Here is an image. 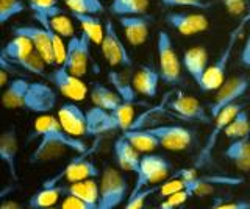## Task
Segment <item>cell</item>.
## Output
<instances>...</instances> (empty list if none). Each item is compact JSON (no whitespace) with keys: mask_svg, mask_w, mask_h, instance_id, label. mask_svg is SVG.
I'll return each instance as SVG.
<instances>
[{"mask_svg":"<svg viewBox=\"0 0 250 209\" xmlns=\"http://www.w3.org/2000/svg\"><path fill=\"white\" fill-rule=\"evenodd\" d=\"M33 137H39V142L28 158L31 164L52 162L62 158L67 152L84 153L89 149L82 139L67 134L57 115L52 114H41L35 119L33 133L30 134V139Z\"/></svg>","mask_w":250,"mask_h":209,"instance_id":"6da1fadb","label":"cell"},{"mask_svg":"<svg viewBox=\"0 0 250 209\" xmlns=\"http://www.w3.org/2000/svg\"><path fill=\"white\" fill-rule=\"evenodd\" d=\"M249 24H250V10L242 18H239L238 25L231 30L229 38H227L225 47L221 50V53H219V57L216 58L214 63L211 66H208L207 72H205V75H203V78H202V81L199 84L200 91L213 92V91H217L224 84L227 67H229V63H230V59L233 57L234 45L238 44V41L242 38V35H244Z\"/></svg>","mask_w":250,"mask_h":209,"instance_id":"7a4b0ae2","label":"cell"},{"mask_svg":"<svg viewBox=\"0 0 250 209\" xmlns=\"http://www.w3.org/2000/svg\"><path fill=\"white\" fill-rule=\"evenodd\" d=\"M100 144V137L94 139V144L89 147L84 153H77V156L69 161V164L55 175L50 180L44 181L42 186H58L61 184V180H66L67 183H78V181H84V180H91V178H96L100 175V170L97 166L89 159L91 154L94 152H97V147Z\"/></svg>","mask_w":250,"mask_h":209,"instance_id":"3957f363","label":"cell"},{"mask_svg":"<svg viewBox=\"0 0 250 209\" xmlns=\"http://www.w3.org/2000/svg\"><path fill=\"white\" fill-rule=\"evenodd\" d=\"M130 186L121 170L105 167L100 180V195L97 209H116L130 197Z\"/></svg>","mask_w":250,"mask_h":209,"instance_id":"277c9868","label":"cell"},{"mask_svg":"<svg viewBox=\"0 0 250 209\" xmlns=\"http://www.w3.org/2000/svg\"><path fill=\"white\" fill-rule=\"evenodd\" d=\"M156 53H158V64L161 81L167 86H177L182 81V61H180L172 38L167 32H158L156 36Z\"/></svg>","mask_w":250,"mask_h":209,"instance_id":"5b68a950","label":"cell"},{"mask_svg":"<svg viewBox=\"0 0 250 209\" xmlns=\"http://www.w3.org/2000/svg\"><path fill=\"white\" fill-rule=\"evenodd\" d=\"M242 110H244V105L234 103L231 106H227L225 110H222L217 114V117H214L213 130H211V133L208 134L205 144H203L202 150L197 154V158L194 159V164H192L194 169H197V170L205 169L211 164V162H213V152L217 145L219 137H221V134L225 133V128L229 127V123L234 119V115Z\"/></svg>","mask_w":250,"mask_h":209,"instance_id":"8992f818","label":"cell"},{"mask_svg":"<svg viewBox=\"0 0 250 209\" xmlns=\"http://www.w3.org/2000/svg\"><path fill=\"white\" fill-rule=\"evenodd\" d=\"M170 170H172L170 161L161 156V154H155V153L143 154V158H141V162H139V169L135 173L136 181L130 192V195L148 188L150 184L167 180Z\"/></svg>","mask_w":250,"mask_h":209,"instance_id":"52a82bcc","label":"cell"},{"mask_svg":"<svg viewBox=\"0 0 250 209\" xmlns=\"http://www.w3.org/2000/svg\"><path fill=\"white\" fill-rule=\"evenodd\" d=\"M250 88V76L249 75H234L230 76L229 80H225L221 88L216 91L214 100L209 103L208 110L211 117H217V114L227 106H231L238 103L241 97L246 95V92Z\"/></svg>","mask_w":250,"mask_h":209,"instance_id":"ba28073f","label":"cell"},{"mask_svg":"<svg viewBox=\"0 0 250 209\" xmlns=\"http://www.w3.org/2000/svg\"><path fill=\"white\" fill-rule=\"evenodd\" d=\"M91 39L83 32L80 35H74L67 39V57L66 69L75 76H84L89 72L91 63Z\"/></svg>","mask_w":250,"mask_h":209,"instance_id":"9c48e42d","label":"cell"},{"mask_svg":"<svg viewBox=\"0 0 250 209\" xmlns=\"http://www.w3.org/2000/svg\"><path fill=\"white\" fill-rule=\"evenodd\" d=\"M102 55L111 67H131L133 58L122 42L111 19L105 20V36L100 44Z\"/></svg>","mask_w":250,"mask_h":209,"instance_id":"30bf717a","label":"cell"},{"mask_svg":"<svg viewBox=\"0 0 250 209\" xmlns=\"http://www.w3.org/2000/svg\"><path fill=\"white\" fill-rule=\"evenodd\" d=\"M45 78L60 91V94L72 102H83L88 95V86L82 81L80 76L70 74L64 64L57 66L50 74L45 75Z\"/></svg>","mask_w":250,"mask_h":209,"instance_id":"8fae6325","label":"cell"},{"mask_svg":"<svg viewBox=\"0 0 250 209\" xmlns=\"http://www.w3.org/2000/svg\"><path fill=\"white\" fill-rule=\"evenodd\" d=\"M58 103V94L50 84L44 81L30 83L25 97V110L36 114H49Z\"/></svg>","mask_w":250,"mask_h":209,"instance_id":"7c38bea8","label":"cell"},{"mask_svg":"<svg viewBox=\"0 0 250 209\" xmlns=\"http://www.w3.org/2000/svg\"><path fill=\"white\" fill-rule=\"evenodd\" d=\"M148 130L158 137L160 145L163 149L170 152H183L189 149L194 141L192 131L182 125H160Z\"/></svg>","mask_w":250,"mask_h":209,"instance_id":"4fadbf2b","label":"cell"},{"mask_svg":"<svg viewBox=\"0 0 250 209\" xmlns=\"http://www.w3.org/2000/svg\"><path fill=\"white\" fill-rule=\"evenodd\" d=\"M166 24L183 36H192L207 32L209 20L202 13H185V11H169L164 16Z\"/></svg>","mask_w":250,"mask_h":209,"instance_id":"5bb4252c","label":"cell"},{"mask_svg":"<svg viewBox=\"0 0 250 209\" xmlns=\"http://www.w3.org/2000/svg\"><path fill=\"white\" fill-rule=\"evenodd\" d=\"M167 108L188 120H194L200 123L213 122V117H211L209 113H207L205 106L200 105V102L195 97L186 95L183 92H177V95L172 100H169Z\"/></svg>","mask_w":250,"mask_h":209,"instance_id":"9a60e30c","label":"cell"},{"mask_svg":"<svg viewBox=\"0 0 250 209\" xmlns=\"http://www.w3.org/2000/svg\"><path fill=\"white\" fill-rule=\"evenodd\" d=\"M13 35L28 38V39L33 42L35 50L45 59V63L49 66H57L50 35L42 25H39V24L38 25H19L13 30Z\"/></svg>","mask_w":250,"mask_h":209,"instance_id":"2e32d148","label":"cell"},{"mask_svg":"<svg viewBox=\"0 0 250 209\" xmlns=\"http://www.w3.org/2000/svg\"><path fill=\"white\" fill-rule=\"evenodd\" d=\"M57 117L61 123L62 130L74 137L88 136V120H86V111L75 103H64L60 110Z\"/></svg>","mask_w":250,"mask_h":209,"instance_id":"e0dca14e","label":"cell"},{"mask_svg":"<svg viewBox=\"0 0 250 209\" xmlns=\"http://www.w3.org/2000/svg\"><path fill=\"white\" fill-rule=\"evenodd\" d=\"M152 19L147 14H141V16H121L119 24L125 33L127 41L138 47L143 45L148 38V30H150Z\"/></svg>","mask_w":250,"mask_h":209,"instance_id":"ac0fdd59","label":"cell"},{"mask_svg":"<svg viewBox=\"0 0 250 209\" xmlns=\"http://www.w3.org/2000/svg\"><path fill=\"white\" fill-rule=\"evenodd\" d=\"M18 133L14 128H8L0 136V159L6 166L11 180H18Z\"/></svg>","mask_w":250,"mask_h":209,"instance_id":"d6986e66","label":"cell"},{"mask_svg":"<svg viewBox=\"0 0 250 209\" xmlns=\"http://www.w3.org/2000/svg\"><path fill=\"white\" fill-rule=\"evenodd\" d=\"M182 64L186 69V72L191 75V78L194 80V83L200 84L203 75H205L207 69H208V52L205 47L202 45H194V47H189L183 55Z\"/></svg>","mask_w":250,"mask_h":209,"instance_id":"ffe728a7","label":"cell"},{"mask_svg":"<svg viewBox=\"0 0 250 209\" xmlns=\"http://www.w3.org/2000/svg\"><path fill=\"white\" fill-rule=\"evenodd\" d=\"M114 158L119 169L122 172H131L136 173L139 169V162H141V153L133 147L128 139H125L124 134L121 137H117L114 141Z\"/></svg>","mask_w":250,"mask_h":209,"instance_id":"44dd1931","label":"cell"},{"mask_svg":"<svg viewBox=\"0 0 250 209\" xmlns=\"http://www.w3.org/2000/svg\"><path fill=\"white\" fill-rule=\"evenodd\" d=\"M133 86L136 92L144 97L153 98L158 94V86L161 81V74L152 66H141L133 75Z\"/></svg>","mask_w":250,"mask_h":209,"instance_id":"7402d4cb","label":"cell"},{"mask_svg":"<svg viewBox=\"0 0 250 209\" xmlns=\"http://www.w3.org/2000/svg\"><path fill=\"white\" fill-rule=\"evenodd\" d=\"M86 120H88V136H102L117 130L113 113L100 106L89 108L86 111Z\"/></svg>","mask_w":250,"mask_h":209,"instance_id":"603a6c76","label":"cell"},{"mask_svg":"<svg viewBox=\"0 0 250 209\" xmlns=\"http://www.w3.org/2000/svg\"><path fill=\"white\" fill-rule=\"evenodd\" d=\"M60 189H61L62 197L74 195L92 206H96V208L99 206L100 186L96 183L94 178H91V180H84V181H78V183H69L67 186L60 184Z\"/></svg>","mask_w":250,"mask_h":209,"instance_id":"cb8c5ba5","label":"cell"},{"mask_svg":"<svg viewBox=\"0 0 250 209\" xmlns=\"http://www.w3.org/2000/svg\"><path fill=\"white\" fill-rule=\"evenodd\" d=\"M30 88V81L25 78H14L8 83L2 94V105L6 110H21L25 108V97Z\"/></svg>","mask_w":250,"mask_h":209,"instance_id":"d4e9b609","label":"cell"},{"mask_svg":"<svg viewBox=\"0 0 250 209\" xmlns=\"http://www.w3.org/2000/svg\"><path fill=\"white\" fill-rule=\"evenodd\" d=\"M13 36H14L13 39L5 44V47L2 50V58H5L13 64H18L35 52V45L25 36H19V35H13Z\"/></svg>","mask_w":250,"mask_h":209,"instance_id":"484cf974","label":"cell"},{"mask_svg":"<svg viewBox=\"0 0 250 209\" xmlns=\"http://www.w3.org/2000/svg\"><path fill=\"white\" fill-rule=\"evenodd\" d=\"M89 97L94 106H100L108 111H113L124 103V100L114 89L108 88L102 83H92V86L89 89Z\"/></svg>","mask_w":250,"mask_h":209,"instance_id":"4316f807","label":"cell"},{"mask_svg":"<svg viewBox=\"0 0 250 209\" xmlns=\"http://www.w3.org/2000/svg\"><path fill=\"white\" fill-rule=\"evenodd\" d=\"M75 22L82 27V32L88 35L92 44L100 45L105 36V24H102V20L96 14H82V13H70Z\"/></svg>","mask_w":250,"mask_h":209,"instance_id":"83f0119b","label":"cell"},{"mask_svg":"<svg viewBox=\"0 0 250 209\" xmlns=\"http://www.w3.org/2000/svg\"><path fill=\"white\" fill-rule=\"evenodd\" d=\"M124 137L128 139V142L135 147L139 153H152L155 152L160 145L158 137H156L150 130H127L124 131Z\"/></svg>","mask_w":250,"mask_h":209,"instance_id":"f1b7e54d","label":"cell"},{"mask_svg":"<svg viewBox=\"0 0 250 209\" xmlns=\"http://www.w3.org/2000/svg\"><path fill=\"white\" fill-rule=\"evenodd\" d=\"M148 10V0H111L109 11L121 16H141Z\"/></svg>","mask_w":250,"mask_h":209,"instance_id":"f546056e","label":"cell"},{"mask_svg":"<svg viewBox=\"0 0 250 209\" xmlns=\"http://www.w3.org/2000/svg\"><path fill=\"white\" fill-rule=\"evenodd\" d=\"M61 189L60 184L58 186H42V189H39L36 193L30 197L28 200V206L30 209H36V208H52L60 201L61 198Z\"/></svg>","mask_w":250,"mask_h":209,"instance_id":"4dcf8cb0","label":"cell"},{"mask_svg":"<svg viewBox=\"0 0 250 209\" xmlns=\"http://www.w3.org/2000/svg\"><path fill=\"white\" fill-rule=\"evenodd\" d=\"M108 80L113 84V89L121 95V98L125 103H136V95L138 92L133 86V80H127L122 72L113 71L108 74Z\"/></svg>","mask_w":250,"mask_h":209,"instance_id":"1f68e13d","label":"cell"},{"mask_svg":"<svg viewBox=\"0 0 250 209\" xmlns=\"http://www.w3.org/2000/svg\"><path fill=\"white\" fill-rule=\"evenodd\" d=\"M33 18L36 19V22L39 25H42L47 32H49L50 39H52V45H53V52H55V61H57V66H62L66 63V57H67V44H64V41H62V36H60L52 28L49 19L42 18V16H35V14H33ZM57 66H55V67H57Z\"/></svg>","mask_w":250,"mask_h":209,"instance_id":"d6a6232c","label":"cell"},{"mask_svg":"<svg viewBox=\"0 0 250 209\" xmlns=\"http://www.w3.org/2000/svg\"><path fill=\"white\" fill-rule=\"evenodd\" d=\"M225 137L229 139H241V137H247L250 136V119L246 110L239 111L234 119L229 123V127L225 128Z\"/></svg>","mask_w":250,"mask_h":209,"instance_id":"836d02e7","label":"cell"},{"mask_svg":"<svg viewBox=\"0 0 250 209\" xmlns=\"http://www.w3.org/2000/svg\"><path fill=\"white\" fill-rule=\"evenodd\" d=\"M28 8L33 11L35 16H42L47 19L66 14L60 6V0H28Z\"/></svg>","mask_w":250,"mask_h":209,"instance_id":"e575fe53","label":"cell"},{"mask_svg":"<svg viewBox=\"0 0 250 209\" xmlns=\"http://www.w3.org/2000/svg\"><path fill=\"white\" fill-rule=\"evenodd\" d=\"M224 156L231 162H236L239 159H250V136L233 139L225 149Z\"/></svg>","mask_w":250,"mask_h":209,"instance_id":"d590c367","label":"cell"},{"mask_svg":"<svg viewBox=\"0 0 250 209\" xmlns=\"http://www.w3.org/2000/svg\"><path fill=\"white\" fill-rule=\"evenodd\" d=\"M62 2L70 10V13L100 14L105 11L104 3L100 0H62Z\"/></svg>","mask_w":250,"mask_h":209,"instance_id":"8d00e7d4","label":"cell"},{"mask_svg":"<svg viewBox=\"0 0 250 209\" xmlns=\"http://www.w3.org/2000/svg\"><path fill=\"white\" fill-rule=\"evenodd\" d=\"M28 5L23 0H0V24H6L8 20L27 11Z\"/></svg>","mask_w":250,"mask_h":209,"instance_id":"74e56055","label":"cell"},{"mask_svg":"<svg viewBox=\"0 0 250 209\" xmlns=\"http://www.w3.org/2000/svg\"><path fill=\"white\" fill-rule=\"evenodd\" d=\"M16 66L22 67L23 71H27V72L33 74V75H44L45 76L47 75L45 74V67L49 64H47L45 59L35 50L30 57H27L25 59H22L21 63H18Z\"/></svg>","mask_w":250,"mask_h":209,"instance_id":"f35d334b","label":"cell"},{"mask_svg":"<svg viewBox=\"0 0 250 209\" xmlns=\"http://www.w3.org/2000/svg\"><path fill=\"white\" fill-rule=\"evenodd\" d=\"M166 8H194L199 11H207L213 6L211 0H160Z\"/></svg>","mask_w":250,"mask_h":209,"instance_id":"ab89813d","label":"cell"},{"mask_svg":"<svg viewBox=\"0 0 250 209\" xmlns=\"http://www.w3.org/2000/svg\"><path fill=\"white\" fill-rule=\"evenodd\" d=\"M49 22L55 32H57L60 36L66 38V39H69V38H72L75 35V27L72 24V20H70V18L66 16V14L55 16V18L49 19Z\"/></svg>","mask_w":250,"mask_h":209,"instance_id":"60d3db41","label":"cell"},{"mask_svg":"<svg viewBox=\"0 0 250 209\" xmlns=\"http://www.w3.org/2000/svg\"><path fill=\"white\" fill-rule=\"evenodd\" d=\"M158 190H160V186H153V188H146L143 190H139L138 193H133V195L128 197L127 205H125L124 209H143L147 198L155 195V193H158Z\"/></svg>","mask_w":250,"mask_h":209,"instance_id":"b9f144b4","label":"cell"},{"mask_svg":"<svg viewBox=\"0 0 250 209\" xmlns=\"http://www.w3.org/2000/svg\"><path fill=\"white\" fill-rule=\"evenodd\" d=\"M189 198H191L189 192H186V190L177 192V193H174V195H169V197L164 198L160 203L158 209H177L180 206H183Z\"/></svg>","mask_w":250,"mask_h":209,"instance_id":"7bdbcfd3","label":"cell"},{"mask_svg":"<svg viewBox=\"0 0 250 209\" xmlns=\"http://www.w3.org/2000/svg\"><path fill=\"white\" fill-rule=\"evenodd\" d=\"M182 190H185V181L182 180V178L169 176V180L160 186L158 193H160V195H161L163 198H166V197L174 195V193L182 192Z\"/></svg>","mask_w":250,"mask_h":209,"instance_id":"ee69618b","label":"cell"},{"mask_svg":"<svg viewBox=\"0 0 250 209\" xmlns=\"http://www.w3.org/2000/svg\"><path fill=\"white\" fill-rule=\"evenodd\" d=\"M221 2L231 16L242 18L247 10V0H221Z\"/></svg>","mask_w":250,"mask_h":209,"instance_id":"f6af8a7d","label":"cell"},{"mask_svg":"<svg viewBox=\"0 0 250 209\" xmlns=\"http://www.w3.org/2000/svg\"><path fill=\"white\" fill-rule=\"evenodd\" d=\"M61 209H97V208L74 195H64L61 201Z\"/></svg>","mask_w":250,"mask_h":209,"instance_id":"bcb514c9","label":"cell"},{"mask_svg":"<svg viewBox=\"0 0 250 209\" xmlns=\"http://www.w3.org/2000/svg\"><path fill=\"white\" fill-rule=\"evenodd\" d=\"M239 63L242 64V67L250 69V24H249V33H247L246 41L242 44V49H241Z\"/></svg>","mask_w":250,"mask_h":209,"instance_id":"7dc6e473","label":"cell"},{"mask_svg":"<svg viewBox=\"0 0 250 209\" xmlns=\"http://www.w3.org/2000/svg\"><path fill=\"white\" fill-rule=\"evenodd\" d=\"M211 209H250V201L239 200L230 201V203H216Z\"/></svg>","mask_w":250,"mask_h":209,"instance_id":"c3c4849f","label":"cell"},{"mask_svg":"<svg viewBox=\"0 0 250 209\" xmlns=\"http://www.w3.org/2000/svg\"><path fill=\"white\" fill-rule=\"evenodd\" d=\"M234 166H236V169L242 170V172H249L250 170V159H239L236 162H233Z\"/></svg>","mask_w":250,"mask_h":209,"instance_id":"681fc988","label":"cell"},{"mask_svg":"<svg viewBox=\"0 0 250 209\" xmlns=\"http://www.w3.org/2000/svg\"><path fill=\"white\" fill-rule=\"evenodd\" d=\"M0 209H22V206L18 203V201H13V200H5Z\"/></svg>","mask_w":250,"mask_h":209,"instance_id":"f907efd6","label":"cell"},{"mask_svg":"<svg viewBox=\"0 0 250 209\" xmlns=\"http://www.w3.org/2000/svg\"><path fill=\"white\" fill-rule=\"evenodd\" d=\"M36 209H57V208L52 206V208H36ZM60 209H61V208H60Z\"/></svg>","mask_w":250,"mask_h":209,"instance_id":"816d5d0a","label":"cell"}]
</instances>
